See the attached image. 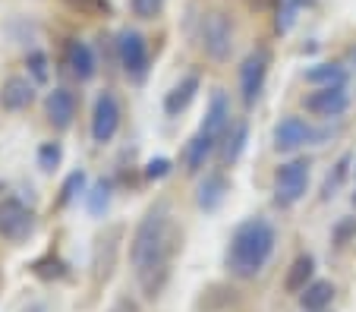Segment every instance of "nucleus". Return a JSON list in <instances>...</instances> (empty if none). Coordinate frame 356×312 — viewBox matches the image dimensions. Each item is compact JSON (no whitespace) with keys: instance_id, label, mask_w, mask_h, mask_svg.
<instances>
[{"instance_id":"1","label":"nucleus","mask_w":356,"mask_h":312,"mask_svg":"<svg viewBox=\"0 0 356 312\" xmlns=\"http://www.w3.org/2000/svg\"><path fill=\"white\" fill-rule=\"evenodd\" d=\"M170 252H174V221H170V205L158 202L145 211L129 243V262L136 268L142 290L155 297L168 278Z\"/></svg>"},{"instance_id":"2","label":"nucleus","mask_w":356,"mask_h":312,"mask_svg":"<svg viewBox=\"0 0 356 312\" xmlns=\"http://www.w3.org/2000/svg\"><path fill=\"white\" fill-rule=\"evenodd\" d=\"M277 233L265 217H246L243 224H236L234 237L227 246V268L234 278H256L262 272L268 258L275 256Z\"/></svg>"},{"instance_id":"3","label":"nucleus","mask_w":356,"mask_h":312,"mask_svg":"<svg viewBox=\"0 0 356 312\" xmlns=\"http://www.w3.org/2000/svg\"><path fill=\"white\" fill-rule=\"evenodd\" d=\"M202 48L215 63L230 60V51H234V19H230V13L211 10L202 19Z\"/></svg>"},{"instance_id":"4","label":"nucleus","mask_w":356,"mask_h":312,"mask_svg":"<svg viewBox=\"0 0 356 312\" xmlns=\"http://www.w3.org/2000/svg\"><path fill=\"white\" fill-rule=\"evenodd\" d=\"M306 190H309V161L296 158V161H287V164L277 167V174H275V202L281 205V208L296 205L302 196H306Z\"/></svg>"},{"instance_id":"5","label":"nucleus","mask_w":356,"mask_h":312,"mask_svg":"<svg viewBox=\"0 0 356 312\" xmlns=\"http://www.w3.org/2000/svg\"><path fill=\"white\" fill-rule=\"evenodd\" d=\"M117 57H120L123 73H127L133 82H142L148 76V63H152V57H148V41H145L142 32H136V28H123V32L117 35Z\"/></svg>"},{"instance_id":"6","label":"nucleus","mask_w":356,"mask_h":312,"mask_svg":"<svg viewBox=\"0 0 356 312\" xmlns=\"http://www.w3.org/2000/svg\"><path fill=\"white\" fill-rule=\"evenodd\" d=\"M32 231H35L32 208H26L19 199H3L0 202V237H7L10 243H22Z\"/></svg>"},{"instance_id":"7","label":"nucleus","mask_w":356,"mask_h":312,"mask_svg":"<svg viewBox=\"0 0 356 312\" xmlns=\"http://www.w3.org/2000/svg\"><path fill=\"white\" fill-rule=\"evenodd\" d=\"M268 51L259 48L252 51V54L243 60L240 67V92H243V104L246 108H252L256 104V98L262 95V85H265V76H268Z\"/></svg>"},{"instance_id":"8","label":"nucleus","mask_w":356,"mask_h":312,"mask_svg":"<svg viewBox=\"0 0 356 312\" xmlns=\"http://www.w3.org/2000/svg\"><path fill=\"white\" fill-rule=\"evenodd\" d=\"M120 129V101L114 98V92H101L92 110V139L98 145L111 142Z\"/></svg>"},{"instance_id":"9","label":"nucleus","mask_w":356,"mask_h":312,"mask_svg":"<svg viewBox=\"0 0 356 312\" xmlns=\"http://www.w3.org/2000/svg\"><path fill=\"white\" fill-rule=\"evenodd\" d=\"M318 139V133L302 120V117H284L281 123L275 126V149L277 151H296L300 145Z\"/></svg>"},{"instance_id":"10","label":"nucleus","mask_w":356,"mask_h":312,"mask_svg":"<svg viewBox=\"0 0 356 312\" xmlns=\"http://www.w3.org/2000/svg\"><path fill=\"white\" fill-rule=\"evenodd\" d=\"M347 108H350V95L343 92V85H325L306 98V110L316 117H325V120L341 117Z\"/></svg>"},{"instance_id":"11","label":"nucleus","mask_w":356,"mask_h":312,"mask_svg":"<svg viewBox=\"0 0 356 312\" xmlns=\"http://www.w3.org/2000/svg\"><path fill=\"white\" fill-rule=\"evenodd\" d=\"M44 114H47V120H51L54 129H67L76 117L73 92H67V88H54V92L44 98Z\"/></svg>"},{"instance_id":"12","label":"nucleus","mask_w":356,"mask_h":312,"mask_svg":"<svg viewBox=\"0 0 356 312\" xmlns=\"http://www.w3.org/2000/svg\"><path fill=\"white\" fill-rule=\"evenodd\" d=\"M67 67H70V73L76 76L79 82H88L95 73H98V63H95V54H92V48H88L86 41H79V38H73V41H67Z\"/></svg>"},{"instance_id":"13","label":"nucleus","mask_w":356,"mask_h":312,"mask_svg":"<svg viewBox=\"0 0 356 312\" xmlns=\"http://www.w3.org/2000/svg\"><path fill=\"white\" fill-rule=\"evenodd\" d=\"M227 126H230V104H227V95L218 88L215 95H211V104H209V110H205V120H202L199 129L221 142L224 133H227Z\"/></svg>"},{"instance_id":"14","label":"nucleus","mask_w":356,"mask_h":312,"mask_svg":"<svg viewBox=\"0 0 356 312\" xmlns=\"http://www.w3.org/2000/svg\"><path fill=\"white\" fill-rule=\"evenodd\" d=\"M35 98V85L29 79H22V76H10L7 82H3V88H0V104H3V110H26L29 104H32Z\"/></svg>"},{"instance_id":"15","label":"nucleus","mask_w":356,"mask_h":312,"mask_svg":"<svg viewBox=\"0 0 356 312\" xmlns=\"http://www.w3.org/2000/svg\"><path fill=\"white\" fill-rule=\"evenodd\" d=\"M195 92H199V76H186V79H180L168 92V98H164V110H168L170 117H177L180 110H186L189 104H193Z\"/></svg>"},{"instance_id":"16","label":"nucleus","mask_w":356,"mask_h":312,"mask_svg":"<svg viewBox=\"0 0 356 312\" xmlns=\"http://www.w3.org/2000/svg\"><path fill=\"white\" fill-rule=\"evenodd\" d=\"M215 145H218V139L209 136V133H202V129L189 139V145H186V170L189 174H199V170L205 167V161L211 158Z\"/></svg>"},{"instance_id":"17","label":"nucleus","mask_w":356,"mask_h":312,"mask_svg":"<svg viewBox=\"0 0 356 312\" xmlns=\"http://www.w3.org/2000/svg\"><path fill=\"white\" fill-rule=\"evenodd\" d=\"M227 192H230V186H227V180H224V174H209L205 180H202L195 202H199V208L215 211L218 205L224 202V196H227Z\"/></svg>"},{"instance_id":"18","label":"nucleus","mask_w":356,"mask_h":312,"mask_svg":"<svg viewBox=\"0 0 356 312\" xmlns=\"http://www.w3.org/2000/svg\"><path fill=\"white\" fill-rule=\"evenodd\" d=\"M331 299H334V284L331 281H312L300 293V303L306 312H322L325 306H331Z\"/></svg>"},{"instance_id":"19","label":"nucleus","mask_w":356,"mask_h":312,"mask_svg":"<svg viewBox=\"0 0 356 312\" xmlns=\"http://www.w3.org/2000/svg\"><path fill=\"white\" fill-rule=\"evenodd\" d=\"M312 272H316V258L312 256H300L293 265H290L287 278H284V290L287 293H302L306 284L312 281Z\"/></svg>"},{"instance_id":"20","label":"nucleus","mask_w":356,"mask_h":312,"mask_svg":"<svg viewBox=\"0 0 356 312\" xmlns=\"http://www.w3.org/2000/svg\"><path fill=\"white\" fill-rule=\"evenodd\" d=\"M246 136H249V123L246 120H236L234 126H227V133H224V151H221L224 164H234L236 158L243 155V149H246Z\"/></svg>"},{"instance_id":"21","label":"nucleus","mask_w":356,"mask_h":312,"mask_svg":"<svg viewBox=\"0 0 356 312\" xmlns=\"http://www.w3.org/2000/svg\"><path fill=\"white\" fill-rule=\"evenodd\" d=\"M306 82L309 85H343L347 82V69L337 63H316L312 69H306Z\"/></svg>"},{"instance_id":"22","label":"nucleus","mask_w":356,"mask_h":312,"mask_svg":"<svg viewBox=\"0 0 356 312\" xmlns=\"http://www.w3.org/2000/svg\"><path fill=\"white\" fill-rule=\"evenodd\" d=\"M111 205V183L108 180H98V183L92 186V192H88V211L92 215H104Z\"/></svg>"},{"instance_id":"23","label":"nucleus","mask_w":356,"mask_h":312,"mask_svg":"<svg viewBox=\"0 0 356 312\" xmlns=\"http://www.w3.org/2000/svg\"><path fill=\"white\" fill-rule=\"evenodd\" d=\"M129 10H133V16H139V19H155L164 10V0H129Z\"/></svg>"},{"instance_id":"24","label":"nucleus","mask_w":356,"mask_h":312,"mask_svg":"<svg viewBox=\"0 0 356 312\" xmlns=\"http://www.w3.org/2000/svg\"><path fill=\"white\" fill-rule=\"evenodd\" d=\"M82 186H86V174H82V170H73V174L67 176V183H63L60 205H70V202H73L76 192H82Z\"/></svg>"},{"instance_id":"25","label":"nucleus","mask_w":356,"mask_h":312,"mask_svg":"<svg viewBox=\"0 0 356 312\" xmlns=\"http://www.w3.org/2000/svg\"><path fill=\"white\" fill-rule=\"evenodd\" d=\"M60 155H63V151H60V145H57V142H44L38 149V164L44 170H54L57 164H60Z\"/></svg>"},{"instance_id":"26","label":"nucleus","mask_w":356,"mask_h":312,"mask_svg":"<svg viewBox=\"0 0 356 312\" xmlns=\"http://www.w3.org/2000/svg\"><path fill=\"white\" fill-rule=\"evenodd\" d=\"M26 63H29V73H32L35 82H47V54L44 51H32Z\"/></svg>"},{"instance_id":"27","label":"nucleus","mask_w":356,"mask_h":312,"mask_svg":"<svg viewBox=\"0 0 356 312\" xmlns=\"http://www.w3.org/2000/svg\"><path fill=\"white\" fill-rule=\"evenodd\" d=\"M347 167H350V155H343L341 161H337V170L334 176H328V183H325V196H334V190L341 186V180L347 176Z\"/></svg>"},{"instance_id":"28","label":"nucleus","mask_w":356,"mask_h":312,"mask_svg":"<svg viewBox=\"0 0 356 312\" xmlns=\"http://www.w3.org/2000/svg\"><path fill=\"white\" fill-rule=\"evenodd\" d=\"M350 237H356V217H347V221H341V224L334 227V243L343 246Z\"/></svg>"},{"instance_id":"29","label":"nucleus","mask_w":356,"mask_h":312,"mask_svg":"<svg viewBox=\"0 0 356 312\" xmlns=\"http://www.w3.org/2000/svg\"><path fill=\"white\" fill-rule=\"evenodd\" d=\"M145 174L152 176V180H161V176L170 174V161H168V158H155V161H148Z\"/></svg>"},{"instance_id":"30","label":"nucleus","mask_w":356,"mask_h":312,"mask_svg":"<svg viewBox=\"0 0 356 312\" xmlns=\"http://www.w3.org/2000/svg\"><path fill=\"white\" fill-rule=\"evenodd\" d=\"M111 312H136V309L127 303V299H120V303H114V306H111Z\"/></svg>"},{"instance_id":"31","label":"nucleus","mask_w":356,"mask_h":312,"mask_svg":"<svg viewBox=\"0 0 356 312\" xmlns=\"http://www.w3.org/2000/svg\"><path fill=\"white\" fill-rule=\"evenodd\" d=\"M350 63H353V67H356V48L350 51Z\"/></svg>"},{"instance_id":"32","label":"nucleus","mask_w":356,"mask_h":312,"mask_svg":"<svg viewBox=\"0 0 356 312\" xmlns=\"http://www.w3.org/2000/svg\"><path fill=\"white\" fill-rule=\"evenodd\" d=\"M353 205H356V192H353Z\"/></svg>"}]
</instances>
